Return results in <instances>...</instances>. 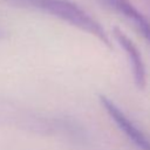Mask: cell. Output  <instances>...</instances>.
I'll return each instance as SVG.
<instances>
[{
  "mask_svg": "<svg viewBox=\"0 0 150 150\" xmlns=\"http://www.w3.org/2000/svg\"><path fill=\"white\" fill-rule=\"evenodd\" d=\"M11 6L41 12L62 20L82 32L95 36L102 45L110 48L111 41L102 25L86 9L71 0H1Z\"/></svg>",
  "mask_w": 150,
  "mask_h": 150,
  "instance_id": "cell-1",
  "label": "cell"
},
{
  "mask_svg": "<svg viewBox=\"0 0 150 150\" xmlns=\"http://www.w3.org/2000/svg\"><path fill=\"white\" fill-rule=\"evenodd\" d=\"M0 125L35 134H52L56 130L55 118L49 120L5 97H0Z\"/></svg>",
  "mask_w": 150,
  "mask_h": 150,
  "instance_id": "cell-2",
  "label": "cell"
},
{
  "mask_svg": "<svg viewBox=\"0 0 150 150\" xmlns=\"http://www.w3.org/2000/svg\"><path fill=\"white\" fill-rule=\"evenodd\" d=\"M98 101L110 120L125 135V137L134 143L137 149L150 150V138L124 114V111L112 100L105 95H98Z\"/></svg>",
  "mask_w": 150,
  "mask_h": 150,
  "instance_id": "cell-3",
  "label": "cell"
},
{
  "mask_svg": "<svg viewBox=\"0 0 150 150\" xmlns=\"http://www.w3.org/2000/svg\"><path fill=\"white\" fill-rule=\"evenodd\" d=\"M112 35L116 42L120 45V47L124 50L127 55L136 87L141 90L144 89L146 87V68L141 55V52L138 50L134 41L118 27L112 28Z\"/></svg>",
  "mask_w": 150,
  "mask_h": 150,
  "instance_id": "cell-4",
  "label": "cell"
},
{
  "mask_svg": "<svg viewBox=\"0 0 150 150\" xmlns=\"http://www.w3.org/2000/svg\"><path fill=\"white\" fill-rule=\"evenodd\" d=\"M104 6L127 18L150 45V20L137 9L131 0H100Z\"/></svg>",
  "mask_w": 150,
  "mask_h": 150,
  "instance_id": "cell-5",
  "label": "cell"
},
{
  "mask_svg": "<svg viewBox=\"0 0 150 150\" xmlns=\"http://www.w3.org/2000/svg\"><path fill=\"white\" fill-rule=\"evenodd\" d=\"M8 36H9V32L6 28H4V27L0 26V40H5Z\"/></svg>",
  "mask_w": 150,
  "mask_h": 150,
  "instance_id": "cell-6",
  "label": "cell"
}]
</instances>
